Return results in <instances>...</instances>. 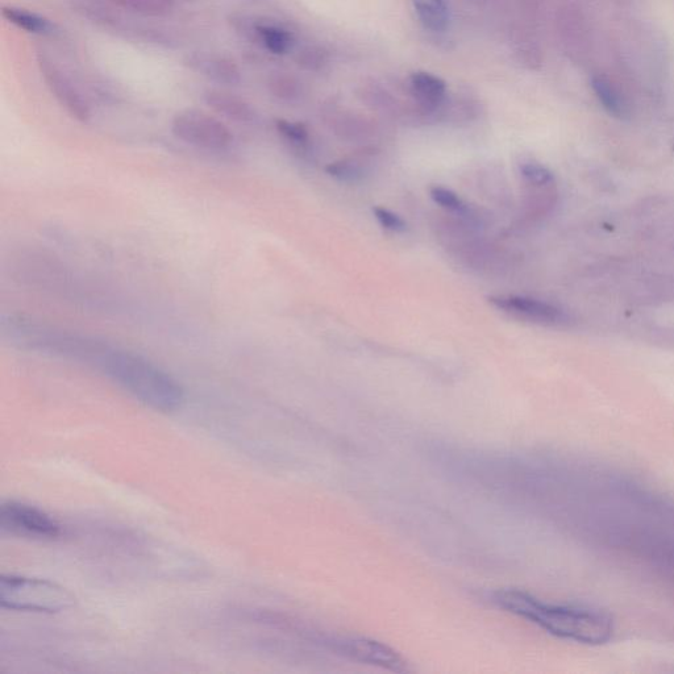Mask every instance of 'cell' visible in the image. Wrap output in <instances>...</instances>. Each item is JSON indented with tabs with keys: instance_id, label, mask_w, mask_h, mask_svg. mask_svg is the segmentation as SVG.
<instances>
[{
	"instance_id": "cell-9",
	"label": "cell",
	"mask_w": 674,
	"mask_h": 674,
	"mask_svg": "<svg viewBox=\"0 0 674 674\" xmlns=\"http://www.w3.org/2000/svg\"><path fill=\"white\" fill-rule=\"evenodd\" d=\"M183 66L199 77L222 86H239L243 72L239 64L226 54L215 52H191L183 57Z\"/></svg>"
},
{
	"instance_id": "cell-22",
	"label": "cell",
	"mask_w": 674,
	"mask_h": 674,
	"mask_svg": "<svg viewBox=\"0 0 674 674\" xmlns=\"http://www.w3.org/2000/svg\"><path fill=\"white\" fill-rule=\"evenodd\" d=\"M270 93L282 101H291L297 97V83L286 77H273L269 83Z\"/></svg>"
},
{
	"instance_id": "cell-5",
	"label": "cell",
	"mask_w": 674,
	"mask_h": 674,
	"mask_svg": "<svg viewBox=\"0 0 674 674\" xmlns=\"http://www.w3.org/2000/svg\"><path fill=\"white\" fill-rule=\"evenodd\" d=\"M36 64L45 87L62 110L79 123H89L93 119V107L74 79L45 52L36 54Z\"/></svg>"
},
{
	"instance_id": "cell-18",
	"label": "cell",
	"mask_w": 674,
	"mask_h": 674,
	"mask_svg": "<svg viewBox=\"0 0 674 674\" xmlns=\"http://www.w3.org/2000/svg\"><path fill=\"white\" fill-rule=\"evenodd\" d=\"M328 176L334 177L341 182H357L363 180L368 169L364 162L360 160H341L332 162L326 168Z\"/></svg>"
},
{
	"instance_id": "cell-19",
	"label": "cell",
	"mask_w": 674,
	"mask_h": 674,
	"mask_svg": "<svg viewBox=\"0 0 674 674\" xmlns=\"http://www.w3.org/2000/svg\"><path fill=\"white\" fill-rule=\"evenodd\" d=\"M277 131L289 143L297 147H305L309 143V131L301 123L289 122V120H277Z\"/></svg>"
},
{
	"instance_id": "cell-7",
	"label": "cell",
	"mask_w": 674,
	"mask_h": 674,
	"mask_svg": "<svg viewBox=\"0 0 674 674\" xmlns=\"http://www.w3.org/2000/svg\"><path fill=\"white\" fill-rule=\"evenodd\" d=\"M230 24L245 40L252 41L264 51L276 54V56H284L293 48V35L280 24L241 14L232 15Z\"/></svg>"
},
{
	"instance_id": "cell-2",
	"label": "cell",
	"mask_w": 674,
	"mask_h": 674,
	"mask_svg": "<svg viewBox=\"0 0 674 674\" xmlns=\"http://www.w3.org/2000/svg\"><path fill=\"white\" fill-rule=\"evenodd\" d=\"M95 366L137 401L161 413H173L180 409L185 399L176 378L136 353L107 345Z\"/></svg>"
},
{
	"instance_id": "cell-13",
	"label": "cell",
	"mask_w": 674,
	"mask_h": 674,
	"mask_svg": "<svg viewBox=\"0 0 674 674\" xmlns=\"http://www.w3.org/2000/svg\"><path fill=\"white\" fill-rule=\"evenodd\" d=\"M590 85L599 103L610 115L618 119H628L631 115V107L627 99L623 97L618 87L609 78L596 74L590 78Z\"/></svg>"
},
{
	"instance_id": "cell-4",
	"label": "cell",
	"mask_w": 674,
	"mask_h": 674,
	"mask_svg": "<svg viewBox=\"0 0 674 674\" xmlns=\"http://www.w3.org/2000/svg\"><path fill=\"white\" fill-rule=\"evenodd\" d=\"M170 128L182 143L210 152L226 151L235 139L226 123L198 108L178 111Z\"/></svg>"
},
{
	"instance_id": "cell-8",
	"label": "cell",
	"mask_w": 674,
	"mask_h": 674,
	"mask_svg": "<svg viewBox=\"0 0 674 674\" xmlns=\"http://www.w3.org/2000/svg\"><path fill=\"white\" fill-rule=\"evenodd\" d=\"M488 302L495 309L514 318L543 324V326H556L565 320L563 310L540 299L520 297V295H492L488 298Z\"/></svg>"
},
{
	"instance_id": "cell-20",
	"label": "cell",
	"mask_w": 674,
	"mask_h": 674,
	"mask_svg": "<svg viewBox=\"0 0 674 674\" xmlns=\"http://www.w3.org/2000/svg\"><path fill=\"white\" fill-rule=\"evenodd\" d=\"M520 173L531 186L544 187L553 183V174L540 164H532V162L524 164L520 168Z\"/></svg>"
},
{
	"instance_id": "cell-16",
	"label": "cell",
	"mask_w": 674,
	"mask_h": 674,
	"mask_svg": "<svg viewBox=\"0 0 674 674\" xmlns=\"http://www.w3.org/2000/svg\"><path fill=\"white\" fill-rule=\"evenodd\" d=\"M420 23L432 32H443L448 27L449 12L444 0H413Z\"/></svg>"
},
{
	"instance_id": "cell-21",
	"label": "cell",
	"mask_w": 674,
	"mask_h": 674,
	"mask_svg": "<svg viewBox=\"0 0 674 674\" xmlns=\"http://www.w3.org/2000/svg\"><path fill=\"white\" fill-rule=\"evenodd\" d=\"M373 215L377 219V222L380 223V226L385 228L386 231L397 232V234L407 231L405 220L398 214H395V212L388 210V208L374 207Z\"/></svg>"
},
{
	"instance_id": "cell-1",
	"label": "cell",
	"mask_w": 674,
	"mask_h": 674,
	"mask_svg": "<svg viewBox=\"0 0 674 674\" xmlns=\"http://www.w3.org/2000/svg\"><path fill=\"white\" fill-rule=\"evenodd\" d=\"M502 609L538 624L549 634L572 642L599 646L613 638L614 623L609 614L589 607L552 605L519 590L495 593Z\"/></svg>"
},
{
	"instance_id": "cell-10",
	"label": "cell",
	"mask_w": 674,
	"mask_h": 674,
	"mask_svg": "<svg viewBox=\"0 0 674 674\" xmlns=\"http://www.w3.org/2000/svg\"><path fill=\"white\" fill-rule=\"evenodd\" d=\"M345 655L370 665L390 669L394 672H405L406 664L402 657L385 644L364 638H348L337 643Z\"/></svg>"
},
{
	"instance_id": "cell-6",
	"label": "cell",
	"mask_w": 674,
	"mask_h": 674,
	"mask_svg": "<svg viewBox=\"0 0 674 674\" xmlns=\"http://www.w3.org/2000/svg\"><path fill=\"white\" fill-rule=\"evenodd\" d=\"M0 524L4 530L24 538L53 540L62 534L60 524L51 515L20 502L4 503L0 510Z\"/></svg>"
},
{
	"instance_id": "cell-12",
	"label": "cell",
	"mask_w": 674,
	"mask_h": 674,
	"mask_svg": "<svg viewBox=\"0 0 674 674\" xmlns=\"http://www.w3.org/2000/svg\"><path fill=\"white\" fill-rule=\"evenodd\" d=\"M2 15L12 26L22 29L29 35L52 37L58 33V27L51 19L35 11L27 10V8L4 6Z\"/></svg>"
},
{
	"instance_id": "cell-14",
	"label": "cell",
	"mask_w": 674,
	"mask_h": 674,
	"mask_svg": "<svg viewBox=\"0 0 674 674\" xmlns=\"http://www.w3.org/2000/svg\"><path fill=\"white\" fill-rule=\"evenodd\" d=\"M410 87L418 102L428 108L438 107L447 94V86L443 79L430 73H414L410 77Z\"/></svg>"
},
{
	"instance_id": "cell-15",
	"label": "cell",
	"mask_w": 674,
	"mask_h": 674,
	"mask_svg": "<svg viewBox=\"0 0 674 674\" xmlns=\"http://www.w3.org/2000/svg\"><path fill=\"white\" fill-rule=\"evenodd\" d=\"M104 2L118 10L144 18H165L172 15L177 7V0H104Z\"/></svg>"
},
{
	"instance_id": "cell-3",
	"label": "cell",
	"mask_w": 674,
	"mask_h": 674,
	"mask_svg": "<svg viewBox=\"0 0 674 674\" xmlns=\"http://www.w3.org/2000/svg\"><path fill=\"white\" fill-rule=\"evenodd\" d=\"M0 603L4 609L53 614L73 607L76 598L56 582L40 578L2 576Z\"/></svg>"
},
{
	"instance_id": "cell-11",
	"label": "cell",
	"mask_w": 674,
	"mask_h": 674,
	"mask_svg": "<svg viewBox=\"0 0 674 674\" xmlns=\"http://www.w3.org/2000/svg\"><path fill=\"white\" fill-rule=\"evenodd\" d=\"M203 101L216 114L232 122L252 124L257 120L255 107L247 99L226 90L211 89L203 94Z\"/></svg>"
},
{
	"instance_id": "cell-17",
	"label": "cell",
	"mask_w": 674,
	"mask_h": 674,
	"mask_svg": "<svg viewBox=\"0 0 674 674\" xmlns=\"http://www.w3.org/2000/svg\"><path fill=\"white\" fill-rule=\"evenodd\" d=\"M430 195L436 205L445 208L449 212H453V214L460 215L468 224L476 226L477 223L481 222L477 211L470 207L467 202H464L455 191L441 186H434L431 187Z\"/></svg>"
}]
</instances>
